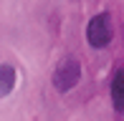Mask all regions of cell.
Wrapping results in <instances>:
<instances>
[{
    "label": "cell",
    "mask_w": 124,
    "mask_h": 121,
    "mask_svg": "<svg viewBox=\"0 0 124 121\" xmlns=\"http://www.w3.org/2000/svg\"><path fill=\"white\" fill-rule=\"evenodd\" d=\"M13 88H15V68L3 63L0 66V98H5Z\"/></svg>",
    "instance_id": "cell-4"
},
{
    "label": "cell",
    "mask_w": 124,
    "mask_h": 121,
    "mask_svg": "<svg viewBox=\"0 0 124 121\" xmlns=\"http://www.w3.org/2000/svg\"><path fill=\"white\" fill-rule=\"evenodd\" d=\"M111 35H114V28H111V18L109 13H96L91 20L86 23V40L91 48H106L111 43Z\"/></svg>",
    "instance_id": "cell-2"
},
{
    "label": "cell",
    "mask_w": 124,
    "mask_h": 121,
    "mask_svg": "<svg viewBox=\"0 0 124 121\" xmlns=\"http://www.w3.org/2000/svg\"><path fill=\"white\" fill-rule=\"evenodd\" d=\"M81 81V63L74 56H66L53 71V88L58 93H69Z\"/></svg>",
    "instance_id": "cell-1"
},
{
    "label": "cell",
    "mask_w": 124,
    "mask_h": 121,
    "mask_svg": "<svg viewBox=\"0 0 124 121\" xmlns=\"http://www.w3.org/2000/svg\"><path fill=\"white\" fill-rule=\"evenodd\" d=\"M109 93H111V106L114 111H124V68H116L111 73V83H109Z\"/></svg>",
    "instance_id": "cell-3"
}]
</instances>
